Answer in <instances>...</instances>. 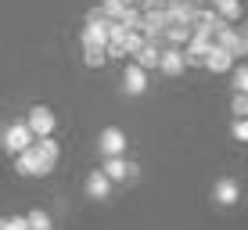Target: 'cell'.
Here are the masks:
<instances>
[{
	"label": "cell",
	"mask_w": 248,
	"mask_h": 230,
	"mask_svg": "<svg viewBox=\"0 0 248 230\" xmlns=\"http://www.w3.org/2000/svg\"><path fill=\"white\" fill-rule=\"evenodd\" d=\"M230 112L237 119H248V93H234V101H230Z\"/></svg>",
	"instance_id": "44dd1931"
},
{
	"label": "cell",
	"mask_w": 248,
	"mask_h": 230,
	"mask_svg": "<svg viewBox=\"0 0 248 230\" xmlns=\"http://www.w3.org/2000/svg\"><path fill=\"white\" fill-rule=\"evenodd\" d=\"M212 201H216L219 209H234L237 201H241V184H237L234 176H219V180L212 184Z\"/></svg>",
	"instance_id": "8992f818"
},
{
	"label": "cell",
	"mask_w": 248,
	"mask_h": 230,
	"mask_svg": "<svg viewBox=\"0 0 248 230\" xmlns=\"http://www.w3.org/2000/svg\"><path fill=\"white\" fill-rule=\"evenodd\" d=\"M194 25H166V32H162V47H184L187 40H191Z\"/></svg>",
	"instance_id": "5bb4252c"
},
{
	"label": "cell",
	"mask_w": 248,
	"mask_h": 230,
	"mask_svg": "<svg viewBox=\"0 0 248 230\" xmlns=\"http://www.w3.org/2000/svg\"><path fill=\"white\" fill-rule=\"evenodd\" d=\"M241 32H245V40H248V29H241Z\"/></svg>",
	"instance_id": "cb8c5ba5"
},
{
	"label": "cell",
	"mask_w": 248,
	"mask_h": 230,
	"mask_svg": "<svg viewBox=\"0 0 248 230\" xmlns=\"http://www.w3.org/2000/svg\"><path fill=\"white\" fill-rule=\"evenodd\" d=\"M0 230H29L25 216H11V219H0Z\"/></svg>",
	"instance_id": "603a6c76"
},
{
	"label": "cell",
	"mask_w": 248,
	"mask_h": 230,
	"mask_svg": "<svg viewBox=\"0 0 248 230\" xmlns=\"http://www.w3.org/2000/svg\"><path fill=\"white\" fill-rule=\"evenodd\" d=\"M187 61H184V47H162V58H158V72L166 76H184Z\"/></svg>",
	"instance_id": "8fae6325"
},
{
	"label": "cell",
	"mask_w": 248,
	"mask_h": 230,
	"mask_svg": "<svg viewBox=\"0 0 248 230\" xmlns=\"http://www.w3.org/2000/svg\"><path fill=\"white\" fill-rule=\"evenodd\" d=\"M230 76H234V93H248V65H234Z\"/></svg>",
	"instance_id": "ffe728a7"
},
{
	"label": "cell",
	"mask_w": 248,
	"mask_h": 230,
	"mask_svg": "<svg viewBox=\"0 0 248 230\" xmlns=\"http://www.w3.org/2000/svg\"><path fill=\"white\" fill-rule=\"evenodd\" d=\"M212 11H216L223 22L234 25L237 18H241V0H212Z\"/></svg>",
	"instance_id": "9a60e30c"
},
{
	"label": "cell",
	"mask_w": 248,
	"mask_h": 230,
	"mask_svg": "<svg viewBox=\"0 0 248 230\" xmlns=\"http://www.w3.org/2000/svg\"><path fill=\"white\" fill-rule=\"evenodd\" d=\"M191 4H194V0H191Z\"/></svg>",
	"instance_id": "d4e9b609"
},
{
	"label": "cell",
	"mask_w": 248,
	"mask_h": 230,
	"mask_svg": "<svg viewBox=\"0 0 248 230\" xmlns=\"http://www.w3.org/2000/svg\"><path fill=\"white\" fill-rule=\"evenodd\" d=\"M25 223H29V230H50V216L44 209H32V212H25Z\"/></svg>",
	"instance_id": "ac0fdd59"
},
{
	"label": "cell",
	"mask_w": 248,
	"mask_h": 230,
	"mask_svg": "<svg viewBox=\"0 0 248 230\" xmlns=\"http://www.w3.org/2000/svg\"><path fill=\"white\" fill-rule=\"evenodd\" d=\"M101 173H105V176H108L112 184H133L140 169H137L133 162H126V155H115V158H105Z\"/></svg>",
	"instance_id": "277c9868"
},
{
	"label": "cell",
	"mask_w": 248,
	"mask_h": 230,
	"mask_svg": "<svg viewBox=\"0 0 248 230\" xmlns=\"http://www.w3.org/2000/svg\"><path fill=\"white\" fill-rule=\"evenodd\" d=\"M234 65H237V61L227 54L223 47H216V44H212V47H209V54H205V65H202V69H209V72H230Z\"/></svg>",
	"instance_id": "7c38bea8"
},
{
	"label": "cell",
	"mask_w": 248,
	"mask_h": 230,
	"mask_svg": "<svg viewBox=\"0 0 248 230\" xmlns=\"http://www.w3.org/2000/svg\"><path fill=\"white\" fill-rule=\"evenodd\" d=\"M123 90L130 93V97H140V93L148 90V72H144L140 65L130 61V65L123 69Z\"/></svg>",
	"instance_id": "30bf717a"
},
{
	"label": "cell",
	"mask_w": 248,
	"mask_h": 230,
	"mask_svg": "<svg viewBox=\"0 0 248 230\" xmlns=\"http://www.w3.org/2000/svg\"><path fill=\"white\" fill-rule=\"evenodd\" d=\"M97 151L105 158L126 155V130H119V126H105V130L97 133Z\"/></svg>",
	"instance_id": "5b68a950"
},
{
	"label": "cell",
	"mask_w": 248,
	"mask_h": 230,
	"mask_svg": "<svg viewBox=\"0 0 248 230\" xmlns=\"http://www.w3.org/2000/svg\"><path fill=\"white\" fill-rule=\"evenodd\" d=\"M25 126H29V133H32V137H54L58 119H54V112H50V108L36 105V108L29 112V119H25Z\"/></svg>",
	"instance_id": "52a82bcc"
},
{
	"label": "cell",
	"mask_w": 248,
	"mask_h": 230,
	"mask_svg": "<svg viewBox=\"0 0 248 230\" xmlns=\"http://www.w3.org/2000/svg\"><path fill=\"white\" fill-rule=\"evenodd\" d=\"M245 58H248V54H245Z\"/></svg>",
	"instance_id": "484cf974"
},
{
	"label": "cell",
	"mask_w": 248,
	"mask_h": 230,
	"mask_svg": "<svg viewBox=\"0 0 248 230\" xmlns=\"http://www.w3.org/2000/svg\"><path fill=\"white\" fill-rule=\"evenodd\" d=\"M15 169H18L22 176H40V162L32 155V148H25L22 155H15Z\"/></svg>",
	"instance_id": "2e32d148"
},
{
	"label": "cell",
	"mask_w": 248,
	"mask_h": 230,
	"mask_svg": "<svg viewBox=\"0 0 248 230\" xmlns=\"http://www.w3.org/2000/svg\"><path fill=\"white\" fill-rule=\"evenodd\" d=\"M230 137L248 144V119H234V126H230Z\"/></svg>",
	"instance_id": "7402d4cb"
},
{
	"label": "cell",
	"mask_w": 248,
	"mask_h": 230,
	"mask_svg": "<svg viewBox=\"0 0 248 230\" xmlns=\"http://www.w3.org/2000/svg\"><path fill=\"white\" fill-rule=\"evenodd\" d=\"M212 44H216V47H223L227 54L234 58V61H237V58H245V54H248V40H245V32H241V29H234L230 22L223 25V29H216Z\"/></svg>",
	"instance_id": "6da1fadb"
},
{
	"label": "cell",
	"mask_w": 248,
	"mask_h": 230,
	"mask_svg": "<svg viewBox=\"0 0 248 230\" xmlns=\"http://www.w3.org/2000/svg\"><path fill=\"white\" fill-rule=\"evenodd\" d=\"M158 58H162V47L158 44H144L133 54V65H140L144 72H151V69H158Z\"/></svg>",
	"instance_id": "4fadbf2b"
},
{
	"label": "cell",
	"mask_w": 248,
	"mask_h": 230,
	"mask_svg": "<svg viewBox=\"0 0 248 230\" xmlns=\"http://www.w3.org/2000/svg\"><path fill=\"white\" fill-rule=\"evenodd\" d=\"M29 148H32V155H36V162H40V176L50 173V169L58 166V158H62V148H58L54 137H36Z\"/></svg>",
	"instance_id": "7a4b0ae2"
},
{
	"label": "cell",
	"mask_w": 248,
	"mask_h": 230,
	"mask_svg": "<svg viewBox=\"0 0 248 230\" xmlns=\"http://www.w3.org/2000/svg\"><path fill=\"white\" fill-rule=\"evenodd\" d=\"M83 61H87L90 69H101V65L108 61V54H105V47H83Z\"/></svg>",
	"instance_id": "d6986e66"
},
{
	"label": "cell",
	"mask_w": 248,
	"mask_h": 230,
	"mask_svg": "<svg viewBox=\"0 0 248 230\" xmlns=\"http://www.w3.org/2000/svg\"><path fill=\"white\" fill-rule=\"evenodd\" d=\"M0 140H4V151H7V155H22V151L29 148L36 137L29 133V126H25V123H11L4 133H0Z\"/></svg>",
	"instance_id": "3957f363"
},
{
	"label": "cell",
	"mask_w": 248,
	"mask_h": 230,
	"mask_svg": "<svg viewBox=\"0 0 248 230\" xmlns=\"http://www.w3.org/2000/svg\"><path fill=\"white\" fill-rule=\"evenodd\" d=\"M112 180H108L101 169H93V173L87 176V184H83V191H87V198H93V201H108L112 198Z\"/></svg>",
	"instance_id": "ba28073f"
},
{
	"label": "cell",
	"mask_w": 248,
	"mask_h": 230,
	"mask_svg": "<svg viewBox=\"0 0 248 230\" xmlns=\"http://www.w3.org/2000/svg\"><path fill=\"white\" fill-rule=\"evenodd\" d=\"M194 11H198V4H191V0H169L166 22L169 25H194Z\"/></svg>",
	"instance_id": "9c48e42d"
},
{
	"label": "cell",
	"mask_w": 248,
	"mask_h": 230,
	"mask_svg": "<svg viewBox=\"0 0 248 230\" xmlns=\"http://www.w3.org/2000/svg\"><path fill=\"white\" fill-rule=\"evenodd\" d=\"M144 44H148V40H144V32H140V29H130V32H126V44H123L126 58H133V54H137V50H140Z\"/></svg>",
	"instance_id": "e0dca14e"
}]
</instances>
